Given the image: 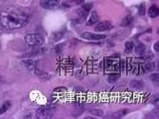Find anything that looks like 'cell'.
Returning <instances> with one entry per match:
<instances>
[{"instance_id":"cell-7","label":"cell","mask_w":159,"mask_h":119,"mask_svg":"<svg viewBox=\"0 0 159 119\" xmlns=\"http://www.w3.org/2000/svg\"><path fill=\"white\" fill-rule=\"evenodd\" d=\"M82 37L86 40L90 41H100L106 38L105 34H93V33H88L86 32L82 34Z\"/></svg>"},{"instance_id":"cell-14","label":"cell","mask_w":159,"mask_h":119,"mask_svg":"<svg viewBox=\"0 0 159 119\" xmlns=\"http://www.w3.org/2000/svg\"><path fill=\"white\" fill-rule=\"evenodd\" d=\"M22 63H23V65H24L28 70H33V69L35 67V64H34V62L33 60H25V61H23Z\"/></svg>"},{"instance_id":"cell-6","label":"cell","mask_w":159,"mask_h":119,"mask_svg":"<svg viewBox=\"0 0 159 119\" xmlns=\"http://www.w3.org/2000/svg\"><path fill=\"white\" fill-rule=\"evenodd\" d=\"M112 28L111 23L109 21H102L96 23V26L94 28V31L96 33H102V32H107Z\"/></svg>"},{"instance_id":"cell-20","label":"cell","mask_w":159,"mask_h":119,"mask_svg":"<svg viewBox=\"0 0 159 119\" xmlns=\"http://www.w3.org/2000/svg\"><path fill=\"white\" fill-rule=\"evenodd\" d=\"M68 1L74 5H81L85 2V0H68Z\"/></svg>"},{"instance_id":"cell-17","label":"cell","mask_w":159,"mask_h":119,"mask_svg":"<svg viewBox=\"0 0 159 119\" xmlns=\"http://www.w3.org/2000/svg\"><path fill=\"white\" fill-rule=\"evenodd\" d=\"M120 76V74L119 73H111L109 76V81L110 82H115Z\"/></svg>"},{"instance_id":"cell-16","label":"cell","mask_w":159,"mask_h":119,"mask_svg":"<svg viewBox=\"0 0 159 119\" xmlns=\"http://www.w3.org/2000/svg\"><path fill=\"white\" fill-rule=\"evenodd\" d=\"M128 113V111L127 110H122V111H120V112H114L113 114H112V118H121V117H123L125 114H127Z\"/></svg>"},{"instance_id":"cell-10","label":"cell","mask_w":159,"mask_h":119,"mask_svg":"<svg viewBox=\"0 0 159 119\" xmlns=\"http://www.w3.org/2000/svg\"><path fill=\"white\" fill-rule=\"evenodd\" d=\"M148 13H149V16L151 17V18H155V17H157L158 16V13H159V11H158V7H156V6H152V7H150V9H149V11H148Z\"/></svg>"},{"instance_id":"cell-15","label":"cell","mask_w":159,"mask_h":119,"mask_svg":"<svg viewBox=\"0 0 159 119\" xmlns=\"http://www.w3.org/2000/svg\"><path fill=\"white\" fill-rule=\"evenodd\" d=\"M125 46H126V52H127L128 53H131V52L134 50V42H132V41H127L126 44H125Z\"/></svg>"},{"instance_id":"cell-4","label":"cell","mask_w":159,"mask_h":119,"mask_svg":"<svg viewBox=\"0 0 159 119\" xmlns=\"http://www.w3.org/2000/svg\"><path fill=\"white\" fill-rule=\"evenodd\" d=\"M105 68L107 71H119L120 70V59L118 58H114L111 57L107 59V61L105 63Z\"/></svg>"},{"instance_id":"cell-19","label":"cell","mask_w":159,"mask_h":119,"mask_svg":"<svg viewBox=\"0 0 159 119\" xmlns=\"http://www.w3.org/2000/svg\"><path fill=\"white\" fill-rule=\"evenodd\" d=\"M131 86H132L133 88H141V86H143V83H142L141 81L134 80V81H132Z\"/></svg>"},{"instance_id":"cell-9","label":"cell","mask_w":159,"mask_h":119,"mask_svg":"<svg viewBox=\"0 0 159 119\" xmlns=\"http://www.w3.org/2000/svg\"><path fill=\"white\" fill-rule=\"evenodd\" d=\"M98 21H99V16L97 14L96 11H93L91 13L88 21H87V24H88V26H92V25H94V24L98 23Z\"/></svg>"},{"instance_id":"cell-12","label":"cell","mask_w":159,"mask_h":119,"mask_svg":"<svg viewBox=\"0 0 159 119\" xmlns=\"http://www.w3.org/2000/svg\"><path fill=\"white\" fill-rule=\"evenodd\" d=\"M11 101H5L1 106H0V114H3V113H5L10 108H11Z\"/></svg>"},{"instance_id":"cell-5","label":"cell","mask_w":159,"mask_h":119,"mask_svg":"<svg viewBox=\"0 0 159 119\" xmlns=\"http://www.w3.org/2000/svg\"><path fill=\"white\" fill-rule=\"evenodd\" d=\"M60 0H40V5L46 10H52L58 7Z\"/></svg>"},{"instance_id":"cell-3","label":"cell","mask_w":159,"mask_h":119,"mask_svg":"<svg viewBox=\"0 0 159 119\" xmlns=\"http://www.w3.org/2000/svg\"><path fill=\"white\" fill-rule=\"evenodd\" d=\"M25 41L30 47H37L43 43V37L38 34H29L25 36Z\"/></svg>"},{"instance_id":"cell-8","label":"cell","mask_w":159,"mask_h":119,"mask_svg":"<svg viewBox=\"0 0 159 119\" xmlns=\"http://www.w3.org/2000/svg\"><path fill=\"white\" fill-rule=\"evenodd\" d=\"M93 9V4L90 3V4H84L83 6H81V8H79L77 10V14L79 17H82V18H85L89 16V12L92 11Z\"/></svg>"},{"instance_id":"cell-2","label":"cell","mask_w":159,"mask_h":119,"mask_svg":"<svg viewBox=\"0 0 159 119\" xmlns=\"http://www.w3.org/2000/svg\"><path fill=\"white\" fill-rule=\"evenodd\" d=\"M55 112L54 107L43 106L36 111V117L39 119H50L52 118Z\"/></svg>"},{"instance_id":"cell-13","label":"cell","mask_w":159,"mask_h":119,"mask_svg":"<svg viewBox=\"0 0 159 119\" xmlns=\"http://www.w3.org/2000/svg\"><path fill=\"white\" fill-rule=\"evenodd\" d=\"M133 21H134V18H133L132 16H127L124 17V19H123V21H122V23H121V25H122L123 27H127V26L132 25Z\"/></svg>"},{"instance_id":"cell-22","label":"cell","mask_w":159,"mask_h":119,"mask_svg":"<svg viewBox=\"0 0 159 119\" xmlns=\"http://www.w3.org/2000/svg\"><path fill=\"white\" fill-rule=\"evenodd\" d=\"M139 14L140 16H144L145 14V4H141L140 8H139Z\"/></svg>"},{"instance_id":"cell-21","label":"cell","mask_w":159,"mask_h":119,"mask_svg":"<svg viewBox=\"0 0 159 119\" xmlns=\"http://www.w3.org/2000/svg\"><path fill=\"white\" fill-rule=\"evenodd\" d=\"M151 80L154 83V84H158V73H154L151 76Z\"/></svg>"},{"instance_id":"cell-23","label":"cell","mask_w":159,"mask_h":119,"mask_svg":"<svg viewBox=\"0 0 159 119\" xmlns=\"http://www.w3.org/2000/svg\"><path fill=\"white\" fill-rule=\"evenodd\" d=\"M154 51L157 52V53L159 52V42L158 41L154 44Z\"/></svg>"},{"instance_id":"cell-1","label":"cell","mask_w":159,"mask_h":119,"mask_svg":"<svg viewBox=\"0 0 159 119\" xmlns=\"http://www.w3.org/2000/svg\"><path fill=\"white\" fill-rule=\"evenodd\" d=\"M28 19L29 16L26 12L14 7H6L0 11V25L8 31L22 28Z\"/></svg>"},{"instance_id":"cell-11","label":"cell","mask_w":159,"mask_h":119,"mask_svg":"<svg viewBox=\"0 0 159 119\" xmlns=\"http://www.w3.org/2000/svg\"><path fill=\"white\" fill-rule=\"evenodd\" d=\"M145 51H146V47L143 43H139L138 45L135 47V53L139 56H142L144 53H145Z\"/></svg>"},{"instance_id":"cell-18","label":"cell","mask_w":159,"mask_h":119,"mask_svg":"<svg viewBox=\"0 0 159 119\" xmlns=\"http://www.w3.org/2000/svg\"><path fill=\"white\" fill-rule=\"evenodd\" d=\"M91 113L93 114V115H95V116H99V117H102L103 114H104V112L101 111V110H92L91 111Z\"/></svg>"}]
</instances>
